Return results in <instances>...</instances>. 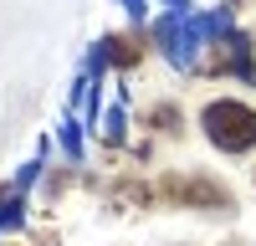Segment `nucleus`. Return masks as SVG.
<instances>
[{
    "mask_svg": "<svg viewBox=\"0 0 256 246\" xmlns=\"http://www.w3.org/2000/svg\"><path fill=\"white\" fill-rule=\"evenodd\" d=\"M164 195L180 205H220V210H230V190L216 180H164Z\"/></svg>",
    "mask_w": 256,
    "mask_h": 246,
    "instance_id": "f03ea898",
    "label": "nucleus"
},
{
    "mask_svg": "<svg viewBox=\"0 0 256 246\" xmlns=\"http://www.w3.org/2000/svg\"><path fill=\"white\" fill-rule=\"evenodd\" d=\"M205 134H210L216 149L241 154V149L256 144V113L246 108V102H236V98H220V102L205 108Z\"/></svg>",
    "mask_w": 256,
    "mask_h": 246,
    "instance_id": "f257e3e1",
    "label": "nucleus"
}]
</instances>
